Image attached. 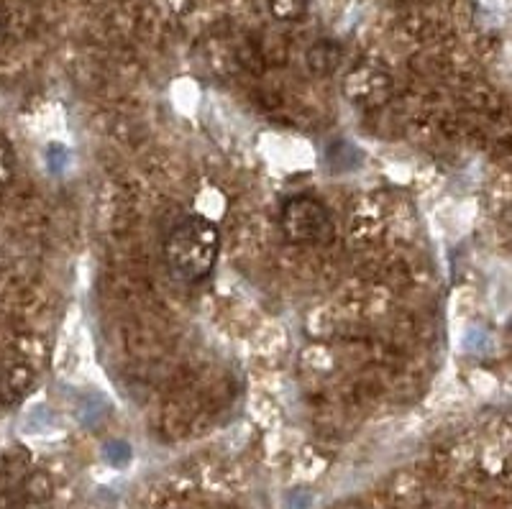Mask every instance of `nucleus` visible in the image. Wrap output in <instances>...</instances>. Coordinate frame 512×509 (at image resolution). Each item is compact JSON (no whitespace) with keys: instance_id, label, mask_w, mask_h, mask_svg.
Masks as SVG:
<instances>
[{"instance_id":"1","label":"nucleus","mask_w":512,"mask_h":509,"mask_svg":"<svg viewBox=\"0 0 512 509\" xmlns=\"http://www.w3.org/2000/svg\"><path fill=\"white\" fill-rule=\"evenodd\" d=\"M221 251V231L213 220L192 215L169 231L164 259L172 277L185 284H198L213 272Z\"/></svg>"},{"instance_id":"2","label":"nucleus","mask_w":512,"mask_h":509,"mask_svg":"<svg viewBox=\"0 0 512 509\" xmlns=\"http://www.w3.org/2000/svg\"><path fill=\"white\" fill-rule=\"evenodd\" d=\"M280 228L295 246H326L333 241V218L313 195H295L282 205Z\"/></svg>"},{"instance_id":"3","label":"nucleus","mask_w":512,"mask_h":509,"mask_svg":"<svg viewBox=\"0 0 512 509\" xmlns=\"http://www.w3.org/2000/svg\"><path fill=\"white\" fill-rule=\"evenodd\" d=\"M344 95L361 108H379L392 98V77L374 64H356L344 77Z\"/></svg>"},{"instance_id":"4","label":"nucleus","mask_w":512,"mask_h":509,"mask_svg":"<svg viewBox=\"0 0 512 509\" xmlns=\"http://www.w3.org/2000/svg\"><path fill=\"white\" fill-rule=\"evenodd\" d=\"M344 59V49L336 41L320 39L308 49V70L318 77H328L336 72V67Z\"/></svg>"},{"instance_id":"5","label":"nucleus","mask_w":512,"mask_h":509,"mask_svg":"<svg viewBox=\"0 0 512 509\" xmlns=\"http://www.w3.org/2000/svg\"><path fill=\"white\" fill-rule=\"evenodd\" d=\"M34 384V371L24 364H13L6 371H0V400L16 402L21 400Z\"/></svg>"},{"instance_id":"6","label":"nucleus","mask_w":512,"mask_h":509,"mask_svg":"<svg viewBox=\"0 0 512 509\" xmlns=\"http://www.w3.org/2000/svg\"><path fill=\"white\" fill-rule=\"evenodd\" d=\"M269 13L280 24H295L308 13V0H269Z\"/></svg>"},{"instance_id":"7","label":"nucleus","mask_w":512,"mask_h":509,"mask_svg":"<svg viewBox=\"0 0 512 509\" xmlns=\"http://www.w3.org/2000/svg\"><path fill=\"white\" fill-rule=\"evenodd\" d=\"M21 492H24L26 502H44L52 494V481H49L47 474H29L24 481H21Z\"/></svg>"},{"instance_id":"8","label":"nucleus","mask_w":512,"mask_h":509,"mask_svg":"<svg viewBox=\"0 0 512 509\" xmlns=\"http://www.w3.org/2000/svg\"><path fill=\"white\" fill-rule=\"evenodd\" d=\"M16 174V154L6 139H0V187L8 185Z\"/></svg>"},{"instance_id":"9","label":"nucleus","mask_w":512,"mask_h":509,"mask_svg":"<svg viewBox=\"0 0 512 509\" xmlns=\"http://www.w3.org/2000/svg\"><path fill=\"white\" fill-rule=\"evenodd\" d=\"M26 497L21 492V486H3L0 492V509H24Z\"/></svg>"},{"instance_id":"10","label":"nucleus","mask_w":512,"mask_h":509,"mask_svg":"<svg viewBox=\"0 0 512 509\" xmlns=\"http://www.w3.org/2000/svg\"><path fill=\"white\" fill-rule=\"evenodd\" d=\"M0 34H3V18H0Z\"/></svg>"}]
</instances>
